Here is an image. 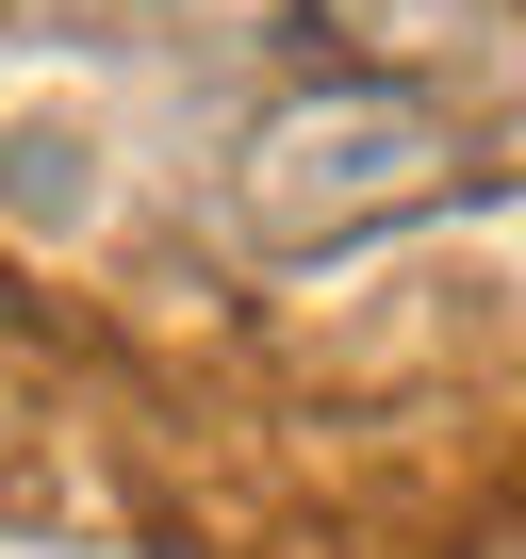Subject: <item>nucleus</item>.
Here are the masks:
<instances>
[{
	"mask_svg": "<svg viewBox=\"0 0 526 559\" xmlns=\"http://www.w3.org/2000/svg\"><path fill=\"white\" fill-rule=\"evenodd\" d=\"M116 0H0V34H99Z\"/></svg>",
	"mask_w": 526,
	"mask_h": 559,
	"instance_id": "obj_2",
	"label": "nucleus"
},
{
	"mask_svg": "<svg viewBox=\"0 0 526 559\" xmlns=\"http://www.w3.org/2000/svg\"><path fill=\"white\" fill-rule=\"evenodd\" d=\"M461 198V116L428 83H379V67H330L297 99H263L230 181H214V230L247 263H330V247H379L411 214Z\"/></svg>",
	"mask_w": 526,
	"mask_h": 559,
	"instance_id": "obj_1",
	"label": "nucleus"
}]
</instances>
